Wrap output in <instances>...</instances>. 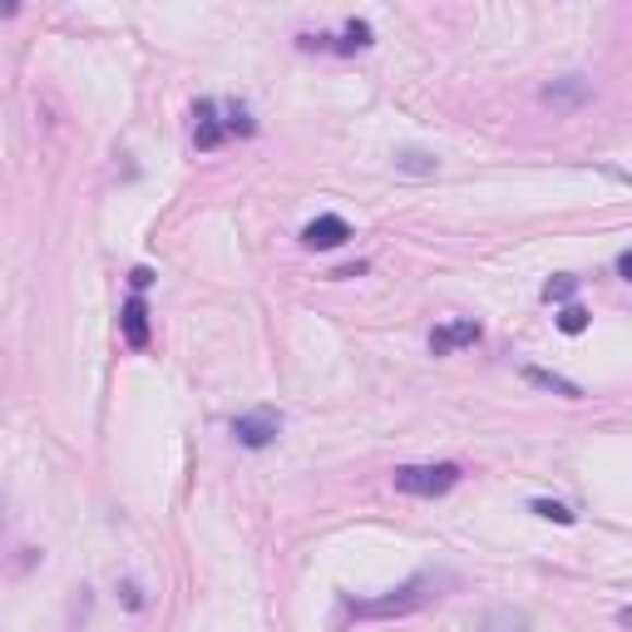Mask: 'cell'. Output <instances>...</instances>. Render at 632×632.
I'll use <instances>...</instances> for the list:
<instances>
[{"mask_svg":"<svg viewBox=\"0 0 632 632\" xmlns=\"http://www.w3.org/2000/svg\"><path fill=\"white\" fill-rule=\"evenodd\" d=\"M129 287H134V291H148V287H154V272H148V267H134V272H129Z\"/></svg>","mask_w":632,"mask_h":632,"instance_id":"cell-17","label":"cell"},{"mask_svg":"<svg viewBox=\"0 0 632 632\" xmlns=\"http://www.w3.org/2000/svg\"><path fill=\"white\" fill-rule=\"evenodd\" d=\"M277 430H282V415L277 410H248V415H238L232 420V436H238V445L242 450H267L272 440H277Z\"/></svg>","mask_w":632,"mask_h":632,"instance_id":"cell-3","label":"cell"},{"mask_svg":"<svg viewBox=\"0 0 632 632\" xmlns=\"http://www.w3.org/2000/svg\"><path fill=\"white\" fill-rule=\"evenodd\" d=\"M223 139H228V129H223V119H218V104L198 99L193 104V144L198 148H218Z\"/></svg>","mask_w":632,"mask_h":632,"instance_id":"cell-7","label":"cell"},{"mask_svg":"<svg viewBox=\"0 0 632 632\" xmlns=\"http://www.w3.org/2000/svg\"><path fill=\"white\" fill-rule=\"evenodd\" d=\"M573 291H579V277H569V272H559V277L544 282V301H549V307H553V301H563V307H569Z\"/></svg>","mask_w":632,"mask_h":632,"instance_id":"cell-13","label":"cell"},{"mask_svg":"<svg viewBox=\"0 0 632 632\" xmlns=\"http://www.w3.org/2000/svg\"><path fill=\"white\" fill-rule=\"evenodd\" d=\"M524 381H529V385H544V391L563 395V401H579V395H583L573 381H563V375H553V371H539V366H529V371H524Z\"/></svg>","mask_w":632,"mask_h":632,"instance_id":"cell-10","label":"cell"},{"mask_svg":"<svg viewBox=\"0 0 632 632\" xmlns=\"http://www.w3.org/2000/svg\"><path fill=\"white\" fill-rule=\"evenodd\" d=\"M223 109H228V134H258V124H252L248 119V109H242V104H223Z\"/></svg>","mask_w":632,"mask_h":632,"instance_id":"cell-15","label":"cell"},{"mask_svg":"<svg viewBox=\"0 0 632 632\" xmlns=\"http://www.w3.org/2000/svg\"><path fill=\"white\" fill-rule=\"evenodd\" d=\"M479 342V322H469V317H455V322L436 326L430 332V351L436 356H450V351H465V346Z\"/></svg>","mask_w":632,"mask_h":632,"instance_id":"cell-5","label":"cell"},{"mask_svg":"<svg viewBox=\"0 0 632 632\" xmlns=\"http://www.w3.org/2000/svg\"><path fill=\"white\" fill-rule=\"evenodd\" d=\"M124 603H129V608H144V593H139L134 583H124Z\"/></svg>","mask_w":632,"mask_h":632,"instance_id":"cell-19","label":"cell"},{"mask_svg":"<svg viewBox=\"0 0 632 632\" xmlns=\"http://www.w3.org/2000/svg\"><path fill=\"white\" fill-rule=\"evenodd\" d=\"M346 238H351V223H346L342 213H322V218H311L307 228H301V242H307L311 252H332V248H342Z\"/></svg>","mask_w":632,"mask_h":632,"instance_id":"cell-4","label":"cell"},{"mask_svg":"<svg viewBox=\"0 0 632 632\" xmlns=\"http://www.w3.org/2000/svg\"><path fill=\"white\" fill-rule=\"evenodd\" d=\"M534 514H539V518H553V524H573V514H569V509H563V504H553V499H534Z\"/></svg>","mask_w":632,"mask_h":632,"instance_id":"cell-16","label":"cell"},{"mask_svg":"<svg viewBox=\"0 0 632 632\" xmlns=\"http://www.w3.org/2000/svg\"><path fill=\"white\" fill-rule=\"evenodd\" d=\"M612 272H618L622 282H632V252H618V262H612Z\"/></svg>","mask_w":632,"mask_h":632,"instance_id":"cell-18","label":"cell"},{"mask_svg":"<svg viewBox=\"0 0 632 632\" xmlns=\"http://www.w3.org/2000/svg\"><path fill=\"white\" fill-rule=\"evenodd\" d=\"M395 168H401V174H415V178H430L436 174V154H426V148H401V154H395Z\"/></svg>","mask_w":632,"mask_h":632,"instance_id":"cell-11","label":"cell"},{"mask_svg":"<svg viewBox=\"0 0 632 632\" xmlns=\"http://www.w3.org/2000/svg\"><path fill=\"white\" fill-rule=\"evenodd\" d=\"M588 99H593V84L583 74H563V80L544 84V104H553V109H583Z\"/></svg>","mask_w":632,"mask_h":632,"instance_id":"cell-6","label":"cell"},{"mask_svg":"<svg viewBox=\"0 0 632 632\" xmlns=\"http://www.w3.org/2000/svg\"><path fill=\"white\" fill-rule=\"evenodd\" d=\"M391 485L410 499H440L460 485V465H450V460H440V465H401L391 475Z\"/></svg>","mask_w":632,"mask_h":632,"instance_id":"cell-2","label":"cell"},{"mask_svg":"<svg viewBox=\"0 0 632 632\" xmlns=\"http://www.w3.org/2000/svg\"><path fill=\"white\" fill-rule=\"evenodd\" d=\"M366 45H371V25H366V21H346L342 40H336L332 50H342V55H356V50H366Z\"/></svg>","mask_w":632,"mask_h":632,"instance_id":"cell-12","label":"cell"},{"mask_svg":"<svg viewBox=\"0 0 632 632\" xmlns=\"http://www.w3.org/2000/svg\"><path fill=\"white\" fill-rule=\"evenodd\" d=\"M440 588H450V573H415V579H405L401 588L381 593V598H351L346 608L356 612V618H410V612L430 608V603L440 598Z\"/></svg>","mask_w":632,"mask_h":632,"instance_id":"cell-1","label":"cell"},{"mask_svg":"<svg viewBox=\"0 0 632 632\" xmlns=\"http://www.w3.org/2000/svg\"><path fill=\"white\" fill-rule=\"evenodd\" d=\"M119 332H124V342L134 346V351H144V346H148V307H144V297L124 301V311H119Z\"/></svg>","mask_w":632,"mask_h":632,"instance_id":"cell-8","label":"cell"},{"mask_svg":"<svg viewBox=\"0 0 632 632\" xmlns=\"http://www.w3.org/2000/svg\"><path fill=\"white\" fill-rule=\"evenodd\" d=\"M475 632H529V612H518V608H489L485 618L475 622Z\"/></svg>","mask_w":632,"mask_h":632,"instance_id":"cell-9","label":"cell"},{"mask_svg":"<svg viewBox=\"0 0 632 632\" xmlns=\"http://www.w3.org/2000/svg\"><path fill=\"white\" fill-rule=\"evenodd\" d=\"M559 332H563V336H583V332H588V307L569 301V307L559 311Z\"/></svg>","mask_w":632,"mask_h":632,"instance_id":"cell-14","label":"cell"},{"mask_svg":"<svg viewBox=\"0 0 632 632\" xmlns=\"http://www.w3.org/2000/svg\"><path fill=\"white\" fill-rule=\"evenodd\" d=\"M0 518H5V514H0Z\"/></svg>","mask_w":632,"mask_h":632,"instance_id":"cell-20","label":"cell"}]
</instances>
